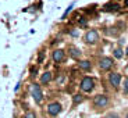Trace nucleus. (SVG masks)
Here are the masks:
<instances>
[{
  "label": "nucleus",
  "mask_w": 128,
  "mask_h": 118,
  "mask_svg": "<svg viewBox=\"0 0 128 118\" xmlns=\"http://www.w3.org/2000/svg\"><path fill=\"white\" fill-rule=\"evenodd\" d=\"M81 89L85 90V92H90L93 89V79H90V78H84L82 82H81Z\"/></svg>",
  "instance_id": "1"
},
{
  "label": "nucleus",
  "mask_w": 128,
  "mask_h": 118,
  "mask_svg": "<svg viewBox=\"0 0 128 118\" xmlns=\"http://www.w3.org/2000/svg\"><path fill=\"white\" fill-rule=\"evenodd\" d=\"M32 96H34V99H35L36 103L42 102V92H40L39 85H34V86H32Z\"/></svg>",
  "instance_id": "2"
},
{
  "label": "nucleus",
  "mask_w": 128,
  "mask_h": 118,
  "mask_svg": "<svg viewBox=\"0 0 128 118\" xmlns=\"http://www.w3.org/2000/svg\"><path fill=\"white\" fill-rule=\"evenodd\" d=\"M48 111H49V114H50V115H57L58 113L61 111V106H60V103H52V104H49Z\"/></svg>",
  "instance_id": "3"
},
{
  "label": "nucleus",
  "mask_w": 128,
  "mask_h": 118,
  "mask_svg": "<svg viewBox=\"0 0 128 118\" xmlns=\"http://www.w3.org/2000/svg\"><path fill=\"white\" fill-rule=\"evenodd\" d=\"M109 79H110V83H112L113 86L117 88L120 85V81H121V75H120V74H117V72H113V74H110Z\"/></svg>",
  "instance_id": "4"
},
{
  "label": "nucleus",
  "mask_w": 128,
  "mask_h": 118,
  "mask_svg": "<svg viewBox=\"0 0 128 118\" xmlns=\"http://www.w3.org/2000/svg\"><path fill=\"white\" fill-rule=\"evenodd\" d=\"M107 103H109V99H107L106 96H103V95L96 96V99H95V104L98 106V107H104V106H107Z\"/></svg>",
  "instance_id": "5"
},
{
  "label": "nucleus",
  "mask_w": 128,
  "mask_h": 118,
  "mask_svg": "<svg viewBox=\"0 0 128 118\" xmlns=\"http://www.w3.org/2000/svg\"><path fill=\"white\" fill-rule=\"evenodd\" d=\"M85 40L88 42V43H95L96 40H98V32L96 31H89L85 35Z\"/></svg>",
  "instance_id": "6"
},
{
  "label": "nucleus",
  "mask_w": 128,
  "mask_h": 118,
  "mask_svg": "<svg viewBox=\"0 0 128 118\" xmlns=\"http://www.w3.org/2000/svg\"><path fill=\"white\" fill-rule=\"evenodd\" d=\"M112 65H113V60L112 58H102L100 60V68L102 70H109V68H112Z\"/></svg>",
  "instance_id": "7"
},
{
  "label": "nucleus",
  "mask_w": 128,
  "mask_h": 118,
  "mask_svg": "<svg viewBox=\"0 0 128 118\" xmlns=\"http://www.w3.org/2000/svg\"><path fill=\"white\" fill-rule=\"evenodd\" d=\"M63 58H64V51L63 50H56L54 53H53V60H54L56 63H60Z\"/></svg>",
  "instance_id": "8"
},
{
  "label": "nucleus",
  "mask_w": 128,
  "mask_h": 118,
  "mask_svg": "<svg viewBox=\"0 0 128 118\" xmlns=\"http://www.w3.org/2000/svg\"><path fill=\"white\" fill-rule=\"evenodd\" d=\"M50 79H52V74L50 72H45L43 75H42V78H40V82L42 83H48Z\"/></svg>",
  "instance_id": "9"
},
{
  "label": "nucleus",
  "mask_w": 128,
  "mask_h": 118,
  "mask_svg": "<svg viewBox=\"0 0 128 118\" xmlns=\"http://www.w3.org/2000/svg\"><path fill=\"white\" fill-rule=\"evenodd\" d=\"M106 10H107V11H116V10H118V4H106Z\"/></svg>",
  "instance_id": "10"
},
{
  "label": "nucleus",
  "mask_w": 128,
  "mask_h": 118,
  "mask_svg": "<svg viewBox=\"0 0 128 118\" xmlns=\"http://www.w3.org/2000/svg\"><path fill=\"white\" fill-rule=\"evenodd\" d=\"M80 67L82 68V70H89V68H90V63H89V61H81Z\"/></svg>",
  "instance_id": "11"
},
{
  "label": "nucleus",
  "mask_w": 128,
  "mask_h": 118,
  "mask_svg": "<svg viewBox=\"0 0 128 118\" xmlns=\"http://www.w3.org/2000/svg\"><path fill=\"white\" fill-rule=\"evenodd\" d=\"M71 56H72V57H75V58H78L81 56V51L78 50V49H71Z\"/></svg>",
  "instance_id": "12"
},
{
  "label": "nucleus",
  "mask_w": 128,
  "mask_h": 118,
  "mask_svg": "<svg viewBox=\"0 0 128 118\" xmlns=\"http://www.w3.org/2000/svg\"><path fill=\"white\" fill-rule=\"evenodd\" d=\"M114 56H116L117 58H121V57H122V51L120 50V49H117V50H114Z\"/></svg>",
  "instance_id": "13"
},
{
  "label": "nucleus",
  "mask_w": 128,
  "mask_h": 118,
  "mask_svg": "<svg viewBox=\"0 0 128 118\" xmlns=\"http://www.w3.org/2000/svg\"><path fill=\"white\" fill-rule=\"evenodd\" d=\"M81 102H82V96L81 95L74 96V103H81Z\"/></svg>",
  "instance_id": "14"
},
{
  "label": "nucleus",
  "mask_w": 128,
  "mask_h": 118,
  "mask_svg": "<svg viewBox=\"0 0 128 118\" xmlns=\"http://www.w3.org/2000/svg\"><path fill=\"white\" fill-rule=\"evenodd\" d=\"M72 7H74V4H71V6H70V7H68V8H67V10H66V13H64V15H63V18H64V17H66V15H67V14H68V13H70V11H71V8H72Z\"/></svg>",
  "instance_id": "15"
},
{
  "label": "nucleus",
  "mask_w": 128,
  "mask_h": 118,
  "mask_svg": "<svg viewBox=\"0 0 128 118\" xmlns=\"http://www.w3.org/2000/svg\"><path fill=\"white\" fill-rule=\"evenodd\" d=\"M124 88H125V92L128 93V78H125V82H124Z\"/></svg>",
  "instance_id": "16"
},
{
  "label": "nucleus",
  "mask_w": 128,
  "mask_h": 118,
  "mask_svg": "<svg viewBox=\"0 0 128 118\" xmlns=\"http://www.w3.org/2000/svg\"><path fill=\"white\" fill-rule=\"evenodd\" d=\"M106 118H118V115H117V114H109Z\"/></svg>",
  "instance_id": "17"
},
{
  "label": "nucleus",
  "mask_w": 128,
  "mask_h": 118,
  "mask_svg": "<svg viewBox=\"0 0 128 118\" xmlns=\"http://www.w3.org/2000/svg\"><path fill=\"white\" fill-rule=\"evenodd\" d=\"M25 118H35V115L32 114V113H28V114L25 115Z\"/></svg>",
  "instance_id": "18"
},
{
  "label": "nucleus",
  "mask_w": 128,
  "mask_h": 118,
  "mask_svg": "<svg viewBox=\"0 0 128 118\" xmlns=\"http://www.w3.org/2000/svg\"><path fill=\"white\" fill-rule=\"evenodd\" d=\"M125 6H127V7H128V0H125Z\"/></svg>",
  "instance_id": "19"
},
{
  "label": "nucleus",
  "mask_w": 128,
  "mask_h": 118,
  "mask_svg": "<svg viewBox=\"0 0 128 118\" xmlns=\"http://www.w3.org/2000/svg\"><path fill=\"white\" fill-rule=\"evenodd\" d=\"M125 53H127V54H128V47H127V51H125Z\"/></svg>",
  "instance_id": "20"
},
{
  "label": "nucleus",
  "mask_w": 128,
  "mask_h": 118,
  "mask_svg": "<svg viewBox=\"0 0 128 118\" xmlns=\"http://www.w3.org/2000/svg\"><path fill=\"white\" fill-rule=\"evenodd\" d=\"M125 118H128V114H127V117H125Z\"/></svg>",
  "instance_id": "21"
}]
</instances>
